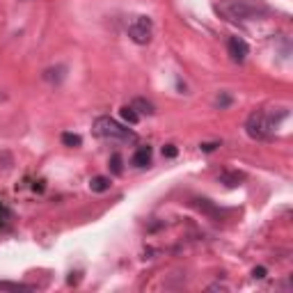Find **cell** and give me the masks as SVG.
<instances>
[{
    "instance_id": "obj_1",
    "label": "cell",
    "mask_w": 293,
    "mask_h": 293,
    "mask_svg": "<svg viewBox=\"0 0 293 293\" xmlns=\"http://www.w3.org/2000/svg\"><path fill=\"white\" fill-rule=\"evenodd\" d=\"M94 135L108 142H124V144H133L138 140V135L131 129H126L124 124H119L112 117H99L94 121Z\"/></svg>"
},
{
    "instance_id": "obj_2",
    "label": "cell",
    "mask_w": 293,
    "mask_h": 293,
    "mask_svg": "<svg viewBox=\"0 0 293 293\" xmlns=\"http://www.w3.org/2000/svg\"><path fill=\"white\" fill-rule=\"evenodd\" d=\"M218 12H222L229 21H250V18H259L261 14H266L268 9L255 0H227L218 7Z\"/></svg>"
},
{
    "instance_id": "obj_3",
    "label": "cell",
    "mask_w": 293,
    "mask_h": 293,
    "mask_svg": "<svg viewBox=\"0 0 293 293\" xmlns=\"http://www.w3.org/2000/svg\"><path fill=\"white\" fill-rule=\"evenodd\" d=\"M275 124H277L275 115H270V112H266V110H255L250 117H247L245 131L252 140H266L268 135L273 133Z\"/></svg>"
},
{
    "instance_id": "obj_4",
    "label": "cell",
    "mask_w": 293,
    "mask_h": 293,
    "mask_svg": "<svg viewBox=\"0 0 293 293\" xmlns=\"http://www.w3.org/2000/svg\"><path fill=\"white\" fill-rule=\"evenodd\" d=\"M151 35H154V21H151L149 16H135L133 21L129 23V37H131V41H135L138 46L149 44Z\"/></svg>"
},
{
    "instance_id": "obj_5",
    "label": "cell",
    "mask_w": 293,
    "mask_h": 293,
    "mask_svg": "<svg viewBox=\"0 0 293 293\" xmlns=\"http://www.w3.org/2000/svg\"><path fill=\"white\" fill-rule=\"evenodd\" d=\"M227 48H229V55H232L234 62H243L247 57V53H250V46H247L241 37H229Z\"/></svg>"
},
{
    "instance_id": "obj_6",
    "label": "cell",
    "mask_w": 293,
    "mask_h": 293,
    "mask_svg": "<svg viewBox=\"0 0 293 293\" xmlns=\"http://www.w3.org/2000/svg\"><path fill=\"white\" fill-rule=\"evenodd\" d=\"M133 165L135 168H146L151 165V146H140L133 154Z\"/></svg>"
},
{
    "instance_id": "obj_7",
    "label": "cell",
    "mask_w": 293,
    "mask_h": 293,
    "mask_svg": "<svg viewBox=\"0 0 293 293\" xmlns=\"http://www.w3.org/2000/svg\"><path fill=\"white\" fill-rule=\"evenodd\" d=\"M90 190L92 193H106V190H110V179L108 177H94L90 181Z\"/></svg>"
},
{
    "instance_id": "obj_8",
    "label": "cell",
    "mask_w": 293,
    "mask_h": 293,
    "mask_svg": "<svg viewBox=\"0 0 293 293\" xmlns=\"http://www.w3.org/2000/svg\"><path fill=\"white\" fill-rule=\"evenodd\" d=\"M121 119L129 121V124H138V121H140V115L135 112L133 106H124V108H121Z\"/></svg>"
},
{
    "instance_id": "obj_9",
    "label": "cell",
    "mask_w": 293,
    "mask_h": 293,
    "mask_svg": "<svg viewBox=\"0 0 293 293\" xmlns=\"http://www.w3.org/2000/svg\"><path fill=\"white\" fill-rule=\"evenodd\" d=\"M65 67H57V69H48L46 73H44V78H46V80H55V82H60L62 80V78H65Z\"/></svg>"
},
{
    "instance_id": "obj_10",
    "label": "cell",
    "mask_w": 293,
    "mask_h": 293,
    "mask_svg": "<svg viewBox=\"0 0 293 293\" xmlns=\"http://www.w3.org/2000/svg\"><path fill=\"white\" fill-rule=\"evenodd\" d=\"M133 108H140L142 115H154V106H151L149 101H144V99H135L133 101Z\"/></svg>"
},
{
    "instance_id": "obj_11",
    "label": "cell",
    "mask_w": 293,
    "mask_h": 293,
    "mask_svg": "<svg viewBox=\"0 0 293 293\" xmlns=\"http://www.w3.org/2000/svg\"><path fill=\"white\" fill-rule=\"evenodd\" d=\"M62 142L65 144H69V146H80V135H76V133H65L62 135Z\"/></svg>"
},
{
    "instance_id": "obj_12",
    "label": "cell",
    "mask_w": 293,
    "mask_h": 293,
    "mask_svg": "<svg viewBox=\"0 0 293 293\" xmlns=\"http://www.w3.org/2000/svg\"><path fill=\"white\" fill-rule=\"evenodd\" d=\"M216 106H218V108H229V106H232V96H229V94H220L216 99Z\"/></svg>"
},
{
    "instance_id": "obj_13",
    "label": "cell",
    "mask_w": 293,
    "mask_h": 293,
    "mask_svg": "<svg viewBox=\"0 0 293 293\" xmlns=\"http://www.w3.org/2000/svg\"><path fill=\"white\" fill-rule=\"evenodd\" d=\"M112 172H115V174H121V158H119V154L112 156Z\"/></svg>"
},
{
    "instance_id": "obj_14",
    "label": "cell",
    "mask_w": 293,
    "mask_h": 293,
    "mask_svg": "<svg viewBox=\"0 0 293 293\" xmlns=\"http://www.w3.org/2000/svg\"><path fill=\"white\" fill-rule=\"evenodd\" d=\"M163 156H168V158H174V156H177V146H174V144H165V146H163Z\"/></svg>"
},
{
    "instance_id": "obj_15",
    "label": "cell",
    "mask_w": 293,
    "mask_h": 293,
    "mask_svg": "<svg viewBox=\"0 0 293 293\" xmlns=\"http://www.w3.org/2000/svg\"><path fill=\"white\" fill-rule=\"evenodd\" d=\"M255 277H259V280L266 277V270H263V268H255Z\"/></svg>"
},
{
    "instance_id": "obj_16",
    "label": "cell",
    "mask_w": 293,
    "mask_h": 293,
    "mask_svg": "<svg viewBox=\"0 0 293 293\" xmlns=\"http://www.w3.org/2000/svg\"><path fill=\"white\" fill-rule=\"evenodd\" d=\"M216 146H218L216 142H211V144H202V149H204V151H213V149H216Z\"/></svg>"
}]
</instances>
